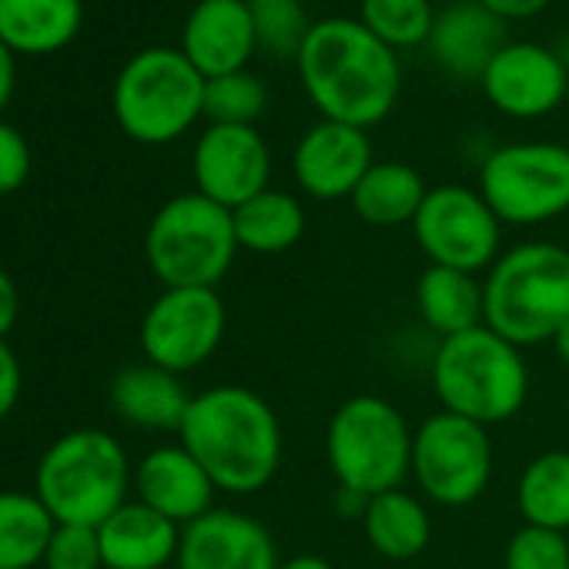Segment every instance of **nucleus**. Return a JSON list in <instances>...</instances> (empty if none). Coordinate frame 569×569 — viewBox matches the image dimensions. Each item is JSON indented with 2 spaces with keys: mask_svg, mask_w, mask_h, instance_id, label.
Here are the masks:
<instances>
[{
  "mask_svg": "<svg viewBox=\"0 0 569 569\" xmlns=\"http://www.w3.org/2000/svg\"><path fill=\"white\" fill-rule=\"evenodd\" d=\"M121 131L141 144H168L204 114V78L171 48L134 54L111 94Z\"/></svg>",
  "mask_w": 569,
  "mask_h": 569,
  "instance_id": "nucleus-8",
  "label": "nucleus"
},
{
  "mask_svg": "<svg viewBox=\"0 0 569 569\" xmlns=\"http://www.w3.org/2000/svg\"><path fill=\"white\" fill-rule=\"evenodd\" d=\"M254 51L258 38L248 0H201L184 21L181 54L204 81L244 71Z\"/></svg>",
  "mask_w": 569,
  "mask_h": 569,
  "instance_id": "nucleus-17",
  "label": "nucleus"
},
{
  "mask_svg": "<svg viewBox=\"0 0 569 569\" xmlns=\"http://www.w3.org/2000/svg\"><path fill=\"white\" fill-rule=\"evenodd\" d=\"M412 426L382 396L346 399L326 429V459L339 489L379 496L402 489L412 472Z\"/></svg>",
  "mask_w": 569,
  "mask_h": 569,
  "instance_id": "nucleus-6",
  "label": "nucleus"
},
{
  "mask_svg": "<svg viewBox=\"0 0 569 569\" xmlns=\"http://www.w3.org/2000/svg\"><path fill=\"white\" fill-rule=\"evenodd\" d=\"M479 4L496 14L499 21H522V18H532L539 14L549 0H479Z\"/></svg>",
  "mask_w": 569,
  "mask_h": 569,
  "instance_id": "nucleus-36",
  "label": "nucleus"
},
{
  "mask_svg": "<svg viewBox=\"0 0 569 569\" xmlns=\"http://www.w3.org/2000/svg\"><path fill=\"white\" fill-rule=\"evenodd\" d=\"M14 51L0 41V111L8 108V101H11V94H14Z\"/></svg>",
  "mask_w": 569,
  "mask_h": 569,
  "instance_id": "nucleus-38",
  "label": "nucleus"
},
{
  "mask_svg": "<svg viewBox=\"0 0 569 569\" xmlns=\"http://www.w3.org/2000/svg\"><path fill=\"white\" fill-rule=\"evenodd\" d=\"M502 566L506 569H569V539L566 532L522 522L506 542Z\"/></svg>",
  "mask_w": 569,
  "mask_h": 569,
  "instance_id": "nucleus-32",
  "label": "nucleus"
},
{
  "mask_svg": "<svg viewBox=\"0 0 569 569\" xmlns=\"http://www.w3.org/2000/svg\"><path fill=\"white\" fill-rule=\"evenodd\" d=\"M362 24L392 51L429 44L436 14L429 0H362Z\"/></svg>",
  "mask_w": 569,
  "mask_h": 569,
  "instance_id": "nucleus-29",
  "label": "nucleus"
},
{
  "mask_svg": "<svg viewBox=\"0 0 569 569\" xmlns=\"http://www.w3.org/2000/svg\"><path fill=\"white\" fill-rule=\"evenodd\" d=\"M429 188L422 174L402 161H376L359 188L352 191L356 214L372 228H402L412 224Z\"/></svg>",
  "mask_w": 569,
  "mask_h": 569,
  "instance_id": "nucleus-25",
  "label": "nucleus"
},
{
  "mask_svg": "<svg viewBox=\"0 0 569 569\" xmlns=\"http://www.w3.org/2000/svg\"><path fill=\"white\" fill-rule=\"evenodd\" d=\"M264 104H268V91L248 71H234V74L204 81V118L211 124L254 128V121L264 114Z\"/></svg>",
  "mask_w": 569,
  "mask_h": 569,
  "instance_id": "nucleus-30",
  "label": "nucleus"
},
{
  "mask_svg": "<svg viewBox=\"0 0 569 569\" xmlns=\"http://www.w3.org/2000/svg\"><path fill=\"white\" fill-rule=\"evenodd\" d=\"M238 248L251 254H281L292 251L306 234V208L296 194L264 188L251 201L231 211Z\"/></svg>",
  "mask_w": 569,
  "mask_h": 569,
  "instance_id": "nucleus-26",
  "label": "nucleus"
},
{
  "mask_svg": "<svg viewBox=\"0 0 569 569\" xmlns=\"http://www.w3.org/2000/svg\"><path fill=\"white\" fill-rule=\"evenodd\" d=\"M81 0H0V41L14 54H54L81 31Z\"/></svg>",
  "mask_w": 569,
  "mask_h": 569,
  "instance_id": "nucleus-23",
  "label": "nucleus"
},
{
  "mask_svg": "<svg viewBox=\"0 0 569 569\" xmlns=\"http://www.w3.org/2000/svg\"><path fill=\"white\" fill-rule=\"evenodd\" d=\"M144 254L164 289H214L238 254L234 218L198 191L178 194L151 218Z\"/></svg>",
  "mask_w": 569,
  "mask_h": 569,
  "instance_id": "nucleus-7",
  "label": "nucleus"
},
{
  "mask_svg": "<svg viewBox=\"0 0 569 569\" xmlns=\"http://www.w3.org/2000/svg\"><path fill=\"white\" fill-rule=\"evenodd\" d=\"M486 326L506 342L529 349L552 342L569 322V248L522 241L502 251L482 281Z\"/></svg>",
  "mask_w": 569,
  "mask_h": 569,
  "instance_id": "nucleus-3",
  "label": "nucleus"
},
{
  "mask_svg": "<svg viewBox=\"0 0 569 569\" xmlns=\"http://www.w3.org/2000/svg\"><path fill=\"white\" fill-rule=\"evenodd\" d=\"M198 194L234 211L268 188L271 151L248 124H211L191 154Z\"/></svg>",
  "mask_w": 569,
  "mask_h": 569,
  "instance_id": "nucleus-13",
  "label": "nucleus"
},
{
  "mask_svg": "<svg viewBox=\"0 0 569 569\" xmlns=\"http://www.w3.org/2000/svg\"><path fill=\"white\" fill-rule=\"evenodd\" d=\"M549 346H552L556 359H559L562 366H569V322H566V326H562V329L552 336V342H549Z\"/></svg>",
  "mask_w": 569,
  "mask_h": 569,
  "instance_id": "nucleus-40",
  "label": "nucleus"
},
{
  "mask_svg": "<svg viewBox=\"0 0 569 569\" xmlns=\"http://www.w3.org/2000/svg\"><path fill=\"white\" fill-rule=\"evenodd\" d=\"M271 532L234 509H211L181 529L174 569H278Z\"/></svg>",
  "mask_w": 569,
  "mask_h": 569,
  "instance_id": "nucleus-16",
  "label": "nucleus"
},
{
  "mask_svg": "<svg viewBox=\"0 0 569 569\" xmlns=\"http://www.w3.org/2000/svg\"><path fill=\"white\" fill-rule=\"evenodd\" d=\"M44 566L48 569H101V542H98V529L94 526H71V522H58L51 546L44 552Z\"/></svg>",
  "mask_w": 569,
  "mask_h": 569,
  "instance_id": "nucleus-33",
  "label": "nucleus"
},
{
  "mask_svg": "<svg viewBox=\"0 0 569 569\" xmlns=\"http://www.w3.org/2000/svg\"><path fill=\"white\" fill-rule=\"evenodd\" d=\"M479 194L502 224H546L569 211V148L519 141L492 151L479 171Z\"/></svg>",
  "mask_w": 569,
  "mask_h": 569,
  "instance_id": "nucleus-9",
  "label": "nucleus"
},
{
  "mask_svg": "<svg viewBox=\"0 0 569 569\" xmlns=\"http://www.w3.org/2000/svg\"><path fill=\"white\" fill-rule=\"evenodd\" d=\"M258 48L274 58H299L312 24L299 0H248Z\"/></svg>",
  "mask_w": 569,
  "mask_h": 569,
  "instance_id": "nucleus-31",
  "label": "nucleus"
},
{
  "mask_svg": "<svg viewBox=\"0 0 569 569\" xmlns=\"http://www.w3.org/2000/svg\"><path fill=\"white\" fill-rule=\"evenodd\" d=\"M21 316V299H18V284L8 271H0V339H4Z\"/></svg>",
  "mask_w": 569,
  "mask_h": 569,
  "instance_id": "nucleus-37",
  "label": "nucleus"
},
{
  "mask_svg": "<svg viewBox=\"0 0 569 569\" xmlns=\"http://www.w3.org/2000/svg\"><path fill=\"white\" fill-rule=\"evenodd\" d=\"M31 174V148L24 134L0 121V194L18 191Z\"/></svg>",
  "mask_w": 569,
  "mask_h": 569,
  "instance_id": "nucleus-34",
  "label": "nucleus"
},
{
  "mask_svg": "<svg viewBox=\"0 0 569 569\" xmlns=\"http://www.w3.org/2000/svg\"><path fill=\"white\" fill-rule=\"evenodd\" d=\"M499 48H502V21L489 14L479 0L476 4H452L449 11L436 14L429 51L456 78L482 81Z\"/></svg>",
  "mask_w": 569,
  "mask_h": 569,
  "instance_id": "nucleus-20",
  "label": "nucleus"
},
{
  "mask_svg": "<svg viewBox=\"0 0 569 569\" xmlns=\"http://www.w3.org/2000/svg\"><path fill=\"white\" fill-rule=\"evenodd\" d=\"M178 439L218 492L231 496H254L271 486L284 449L274 409L244 386H214L191 396Z\"/></svg>",
  "mask_w": 569,
  "mask_h": 569,
  "instance_id": "nucleus-2",
  "label": "nucleus"
},
{
  "mask_svg": "<svg viewBox=\"0 0 569 569\" xmlns=\"http://www.w3.org/2000/svg\"><path fill=\"white\" fill-rule=\"evenodd\" d=\"M299 78L326 121L369 131L399 101L402 68L362 21L326 18L299 51Z\"/></svg>",
  "mask_w": 569,
  "mask_h": 569,
  "instance_id": "nucleus-1",
  "label": "nucleus"
},
{
  "mask_svg": "<svg viewBox=\"0 0 569 569\" xmlns=\"http://www.w3.org/2000/svg\"><path fill=\"white\" fill-rule=\"evenodd\" d=\"M432 389L446 412L489 429L526 406L529 366L519 346L479 326L439 342L432 352Z\"/></svg>",
  "mask_w": 569,
  "mask_h": 569,
  "instance_id": "nucleus-4",
  "label": "nucleus"
},
{
  "mask_svg": "<svg viewBox=\"0 0 569 569\" xmlns=\"http://www.w3.org/2000/svg\"><path fill=\"white\" fill-rule=\"evenodd\" d=\"M58 522L31 492H0V569H31L44 562Z\"/></svg>",
  "mask_w": 569,
  "mask_h": 569,
  "instance_id": "nucleus-27",
  "label": "nucleus"
},
{
  "mask_svg": "<svg viewBox=\"0 0 569 569\" xmlns=\"http://www.w3.org/2000/svg\"><path fill=\"white\" fill-rule=\"evenodd\" d=\"M362 532L382 559L409 562L426 552L432 539V512L422 496L389 489L369 499L362 512Z\"/></svg>",
  "mask_w": 569,
  "mask_h": 569,
  "instance_id": "nucleus-24",
  "label": "nucleus"
},
{
  "mask_svg": "<svg viewBox=\"0 0 569 569\" xmlns=\"http://www.w3.org/2000/svg\"><path fill=\"white\" fill-rule=\"evenodd\" d=\"M104 569H164L178 559L181 526L144 502H124L98 526Z\"/></svg>",
  "mask_w": 569,
  "mask_h": 569,
  "instance_id": "nucleus-19",
  "label": "nucleus"
},
{
  "mask_svg": "<svg viewBox=\"0 0 569 569\" xmlns=\"http://www.w3.org/2000/svg\"><path fill=\"white\" fill-rule=\"evenodd\" d=\"M278 569H336V566L326 556H319V552H299V556L281 559Z\"/></svg>",
  "mask_w": 569,
  "mask_h": 569,
  "instance_id": "nucleus-39",
  "label": "nucleus"
},
{
  "mask_svg": "<svg viewBox=\"0 0 569 569\" xmlns=\"http://www.w3.org/2000/svg\"><path fill=\"white\" fill-rule=\"evenodd\" d=\"M111 406L131 426L178 432L184 422V412L191 406V396L174 372L144 362V366H131L114 376Z\"/></svg>",
  "mask_w": 569,
  "mask_h": 569,
  "instance_id": "nucleus-21",
  "label": "nucleus"
},
{
  "mask_svg": "<svg viewBox=\"0 0 569 569\" xmlns=\"http://www.w3.org/2000/svg\"><path fill=\"white\" fill-rule=\"evenodd\" d=\"M416 309L422 326L432 329L439 339L479 329L486 326L482 281L469 271L429 264L416 281Z\"/></svg>",
  "mask_w": 569,
  "mask_h": 569,
  "instance_id": "nucleus-22",
  "label": "nucleus"
},
{
  "mask_svg": "<svg viewBox=\"0 0 569 569\" xmlns=\"http://www.w3.org/2000/svg\"><path fill=\"white\" fill-rule=\"evenodd\" d=\"M516 506L529 526L569 532V452L549 449L536 456L516 486Z\"/></svg>",
  "mask_w": 569,
  "mask_h": 569,
  "instance_id": "nucleus-28",
  "label": "nucleus"
},
{
  "mask_svg": "<svg viewBox=\"0 0 569 569\" xmlns=\"http://www.w3.org/2000/svg\"><path fill=\"white\" fill-rule=\"evenodd\" d=\"M224 329L228 312L214 289H164L141 322V352L151 366L184 376L221 349Z\"/></svg>",
  "mask_w": 569,
  "mask_h": 569,
  "instance_id": "nucleus-12",
  "label": "nucleus"
},
{
  "mask_svg": "<svg viewBox=\"0 0 569 569\" xmlns=\"http://www.w3.org/2000/svg\"><path fill=\"white\" fill-rule=\"evenodd\" d=\"M34 486V496L48 506L54 522L98 529L128 502V452L111 432L74 429L41 456Z\"/></svg>",
  "mask_w": 569,
  "mask_h": 569,
  "instance_id": "nucleus-5",
  "label": "nucleus"
},
{
  "mask_svg": "<svg viewBox=\"0 0 569 569\" xmlns=\"http://www.w3.org/2000/svg\"><path fill=\"white\" fill-rule=\"evenodd\" d=\"M138 502L151 506L164 519L178 522L181 529L214 509L218 486L204 472V466L178 442L151 449L134 469Z\"/></svg>",
  "mask_w": 569,
  "mask_h": 569,
  "instance_id": "nucleus-18",
  "label": "nucleus"
},
{
  "mask_svg": "<svg viewBox=\"0 0 569 569\" xmlns=\"http://www.w3.org/2000/svg\"><path fill=\"white\" fill-rule=\"evenodd\" d=\"M372 164L376 161L369 134L339 121H322L309 128L292 154V174L299 188L316 201L352 198Z\"/></svg>",
  "mask_w": 569,
  "mask_h": 569,
  "instance_id": "nucleus-15",
  "label": "nucleus"
},
{
  "mask_svg": "<svg viewBox=\"0 0 569 569\" xmlns=\"http://www.w3.org/2000/svg\"><path fill=\"white\" fill-rule=\"evenodd\" d=\"M18 399H21V362L11 352V346L0 339V419L11 416Z\"/></svg>",
  "mask_w": 569,
  "mask_h": 569,
  "instance_id": "nucleus-35",
  "label": "nucleus"
},
{
  "mask_svg": "<svg viewBox=\"0 0 569 569\" xmlns=\"http://www.w3.org/2000/svg\"><path fill=\"white\" fill-rule=\"evenodd\" d=\"M479 84L496 111L526 121L556 111L566 98L569 78L566 64L549 48L516 41L499 48Z\"/></svg>",
  "mask_w": 569,
  "mask_h": 569,
  "instance_id": "nucleus-14",
  "label": "nucleus"
},
{
  "mask_svg": "<svg viewBox=\"0 0 569 569\" xmlns=\"http://www.w3.org/2000/svg\"><path fill=\"white\" fill-rule=\"evenodd\" d=\"M412 234L429 264L479 274L489 271L499 258L502 221L486 204L479 188L472 191L466 184H439L429 188L412 221Z\"/></svg>",
  "mask_w": 569,
  "mask_h": 569,
  "instance_id": "nucleus-11",
  "label": "nucleus"
},
{
  "mask_svg": "<svg viewBox=\"0 0 569 569\" xmlns=\"http://www.w3.org/2000/svg\"><path fill=\"white\" fill-rule=\"evenodd\" d=\"M422 499L459 509L476 502L492 479L489 429L456 412H432L412 432V472Z\"/></svg>",
  "mask_w": 569,
  "mask_h": 569,
  "instance_id": "nucleus-10",
  "label": "nucleus"
}]
</instances>
